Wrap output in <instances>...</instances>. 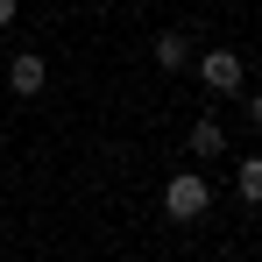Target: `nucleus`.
Listing matches in <instances>:
<instances>
[{
	"mask_svg": "<svg viewBox=\"0 0 262 262\" xmlns=\"http://www.w3.org/2000/svg\"><path fill=\"white\" fill-rule=\"evenodd\" d=\"M156 64H163V71H184V64H191V43H184V36H156Z\"/></svg>",
	"mask_w": 262,
	"mask_h": 262,
	"instance_id": "423d86ee",
	"label": "nucleus"
},
{
	"mask_svg": "<svg viewBox=\"0 0 262 262\" xmlns=\"http://www.w3.org/2000/svg\"><path fill=\"white\" fill-rule=\"evenodd\" d=\"M248 121H255V128H262V92H255V99H248Z\"/></svg>",
	"mask_w": 262,
	"mask_h": 262,
	"instance_id": "0eeeda50",
	"label": "nucleus"
},
{
	"mask_svg": "<svg viewBox=\"0 0 262 262\" xmlns=\"http://www.w3.org/2000/svg\"><path fill=\"white\" fill-rule=\"evenodd\" d=\"M234 191H241V206H262V156H241V170H234Z\"/></svg>",
	"mask_w": 262,
	"mask_h": 262,
	"instance_id": "39448f33",
	"label": "nucleus"
},
{
	"mask_svg": "<svg viewBox=\"0 0 262 262\" xmlns=\"http://www.w3.org/2000/svg\"><path fill=\"white\" fill-rule=\"evenodd\" d=\"M199 78H206V92H241L248 64H241V50H206L199 57Z\"/></svg>",
	"mask_w": 262,
	"mask_h": 262,
	"instance_id": "f03ea898",
	"label": "nucleus"
},
{
	"mask_svg": "<svg viewBox=\"0 0 262 262\" xmlns=\"http://www.w3.org/2000/svg\"><path fill=\"white\" fill-rule=\"evenodd\" d=\"M43 57H36V50H21V57H14V64H7V85L21 92V99H36V92H43Z\"/></svg>",
	"mask_w": 262,
	"mask_h": 262,
	"instance_id": "7ed1b4c3",
	"label": "nucleus"
},
{
	"mask_svg": "<svg viewBox=\"0 0 262 262\" xmlns=\"http://www.w3.org/2000/svg\"><path fill=\"white\" fill-rule=\"evenodd\" d=\"M191 156H227V128H220L213 114L191 121Z\"/></svg>",
	"mask_w": 262,
	"mask_h": 262,
	"instance_id": "20e7f679",
	"label": "nucleus"
},
{
	"mask_svg": "<svg viewBox=\"0 0 262 262\" xmlns=\"http://www.w3.org/2000/svg\"><path fill=\"white\" fill-rule=\"evenodd\" d=\"M7 21H14V0H0V29H7Z\"/></svg>",
	"mask_w": 262,
	"mask_h": 262,
	"instance_id": "6e6552de",
	"label": "nucleus"
},
{
	"mask_svg": "<svg viewBox=\"0 0 262 262\" xmlns=\"http://www.w3.org/2000/svg\"><path fill=\"white\" fill-rule=\"evenodd\" d=\"M163 213L170 220H206L213 213V184H206L199 170H177L170 184H163Z\"/></svg>",
	"mask_w": 262,
	"mask_h": 262,
	"instance_id": "f257e3e1",
	"label": "nucleus"
}]
</instances>
